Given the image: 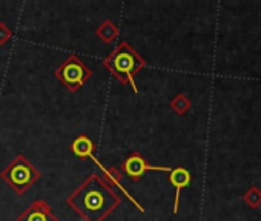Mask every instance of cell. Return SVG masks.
<instances>
[{
  "label": "cell",
  "mask_w": 261,
  "mask_h": 221,
  "mask_svg": "<svg viewBox=\"0 0 261 221\" xmlns=\"http://www.w3.org/2000/svg\"><path fill=\"white\" fill-rule=\"evenodd\" d=\"M92 151H94V145L92 142L85 137V135H80L79 139H75V142L72 143V152L80 157V158H88L91 157L92 158Z\"/></svg>",
  "instance_id": "8"
},
{
  "label": "cell",
  "mask_w": 261,
  "mask_h": 221,
  "mask_svg": "<svg viewBox=\"0 0 261 221\" xmlns=\"http://www.w3.org/2000/svg\"><path fill=\"white\" fill-rule=\"evenodd\" d=\"M123 171L126 172V175L133 180H139L146 171H162V172H171L172 169L168 166H151L145 161V158L139 154L130 155L123 164H121Z\"/></svg>",
  "instance_id": "5"
},
{
  "label": "cell",
  "mask_w": 261,
  "mask_h": 221,
  "mask_svg": "<svg viewBox=\"0 0 261 221\" xmlns=\"http://www.w3.org/2000/svg\"><path fill=\"white\" fill-rule=\"evenodd\" d=\"M105 68L109 71L112 77L120 80L121 83H129L134 92H139L137 85L134 81V75L143 69L145 60L129 46V43H120L105 60Z\"/></svg>",
  "instance_id": "2"
},
{
  "label": "cell",
  "mask_w": 261,
  "mask_h": 221,
  "mask_svg": "<svg viewBox=\"0 0 261 221\" xmlns=\"http://www.w3.org/2000/svg\"><path fill=\"white\" fill-rule=\"evenodd\" d=\"M0 178H2L14 192L23 194L40 178V172L30 163L27 157L17 155L2 172H0Z\"/></svg>",
  "instance_id": "3"
},
{
  "label": "cell",
  "mask_w": 261,
  "mask_h": 221,
  "mask_svg": "<svg viewBox=\"0 0 261 221\" xmlns=\"http://www.w3.org/2000/svg\"><path fill=\"white\" fill-rule=\"evenodd\" d=\"M68 204L85 221H103L120 204V195L98 174H91L68 197Z\"/></svg>",
  "instance_id": "1"
},
{
  "label": "cell",
  "mask_w": 261,
  "mask_h": 221,
  "mask_svg": "<svg viewBox=\"0 0 261 221\" xmlns=\"http://www.w3.org/2000/svg\"><path fill=\"white\" fill-rule=\"evenodd\" d=\"M56 77L71 91H77L89 77H91V69H88L83 62L77 56H69L57 69H56Z\"/></svg>",
  "instance_id": "4"
},
{
  "label": "cell",
  "mask_w": 261,
  "mask_h": 221,
  "mask_svg": "<svg viewBox=\"0 0 261 221\" xmlns=\"http://www.w3.org/2000/svg\"><path fill=\"white\" fill-rule=\"evenodd\" d=\"M171 183L175 186L177 189V194H175V204H174V213H177L178 210V201H180V190L183 187H186L191 181V174L188 169L185 168H177V169H172L171 171V177H169Z\"/></svg>",
  "instance_id": "7"
},
{
  "label": "cell",
  "mask_w": 261,
  "mask_h": 221,
  "mask_svg": "<svg viewBox=\"0 0 261 221\" xmlns=\"http://www.w3.org/2000/svg\"><path fill=\"white\" fill-rule=\"evenodd\" d=\"M16 221H57V218L46 201L36 200Z\"/></svg>",
  "instance_id": "6"
}]
</instances>
